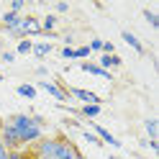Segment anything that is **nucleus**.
<instances>
[{
    "label": "nucleus",
    "instance_id": "f257e3e1",
    "mask_svg": "<svg viewBox=\"0 0 159 159\" xmlns=\"http://www.w3.org/2000/svg\"><path fill=\"white\" fill-rule=\"evenodd\" d=\"M5 121L11 123V126H13V131L18 134V141H21V146H26V144H36L39 139L44 136V131H41L44 121H41L39 116H28V113H13V116H8Z\"/></svg>",
    "mask_w": 159,
    "mask_h": 159
},
{
    "label": "nucleus",
    "instance_id": "f03ea898",
    "mask_svg": "<svg viewBox=\"0 0 159 159\" xmlns=\"http://www.w3.org/2000/svg\"><path fill=\"white\" fill-rule=\"evenodd\" d=\"M54 139H57L54 159H77V157H80V149L75 146L72 139H67V136H54Z\"/></svg>",
    "mask_w": 159,
    "mask_h": 159
},
{
    "label": "nucleus",
    "instance_id": "7ed1b4c3",
    "mask_svg": "<svg viewBox=\"0 0 159 159\" xmlns=\"http://www.w3.org/2000/svg\"><path fill=\"white\" fill-rule=\"evenodd\" d=\"M67 95H69V98H77V100H82L85 105H100V98H98L95 93H90V90H82V87H69Z\"/></svg>",
    "mask_w": 159,
    "mask_h": 159
},
{
    "label": "nucleus",
    "instance_id": "20e7f679",
    "mask_svg": "<svg viewBox=\"0 0 159 159\" xmlns=\"http://www.w3.org/2000/svg\"><path fill=\"white\" fill-rule=\"evenodd\" d=\"M39 87H44V90L52 95V98H57L59 103H67L69 100V95H67V90L59 82H49V80H44V82H39Z\"/></svg>",
    "mask_w": 159,
    "mask_h": 159
},
{
    "label": "nucleus",
    "instance_id": "39448f33",
    "mask_svg": "<svg viewBox=\"0 0 159 159\" xmlns=\"http://www.w3.org/2000/svg\"><path fill=\"white\" fill-rule=\"evenodd\" d=\"M90 126H93V134H95L98 139H100V141L111 144V146H116V149H121V141H118V139H116L111 131H108V128H103L100 123H90Z\"/></svg>",
    "mask_w": 159,
    "mask_h": 159
},
{
    "label": "nucleus",
    "instance_id": "423d86ee",
    "mask_svg": "<svg viewBox=\"0 0 159 159\" xmlns=\"http://www.w3.org/2000/svg\"><path fill=\"white\" fill-rule=\"evenodd\" d=\"M80 69H82V72H87V75L103 77V80H113V72H105V69H100V67L93 64V62H82V64H80Z\"/></svg>",
    "mask_w": 159,
    "mask_h": 159
},
{
    "label": "nucleus",
    "instance_id": "0eeeda50",
    "mask_svg": "<svg viewBox=\"0 0 159 159\" xmlns=\"http://www.w3.org/2000/svg\"><path fill=\"white\" fill-rule=\"evenodd\" d=\"M98 67L105 69V72H111L113 67H121V57H118V54H103L100 62H98Z\"/></svg>",
    "mask_w": 159,
    "mask_h": 159
},
{
    "label": "nucleus",
    "instance_id": "6e6552de",
    "mask_svg": "<svg viewBox=\"0 0 159 159\" xmlns=\"http://www.w3.org/2000/svg\"><path fill=\"white\" fill-rule=\"evenodd\" d=\"M54 52V44L52 41H39V44H34V49H31V54L36 57V59H44V57H49Z\"/></svg>",
    "mask_w": 159,
    "mask_h": 159
},
{
    "label": "nucleus",
    "instance_id": "1a4fd4ad",
    "mask_svg": "<svg viewBox=\"0 0 159 159\" xmlns=\"http://www.w3.org/2000/svg\"><path fill=\"white\" fill-rule=\"evenodd\" d=\"M121 39H123V41H126L128 46L134 49V52H139V54H144V44L139 41V36H134L131 31H123V34H121Z\"/></svg>",
    "mask_w": 159,
    "mask_h": 159
},
{
    "label": "nucleus",
    "instance_id": "9d476101",
    "mask_svg": "<svg viewBox=\"0 0 159 159\" xmlns=\"http://www.w3.org/2000/svg\"><path fill=\"white\" fill-rule=\"evenodd\" d=\"M100 111H103L100 105H82V108H77V116L80 118H90V121H93V118L100 116Z\"/></svg>",
    "mask_w": 159,
    "mask_h": 159
},
{
    "label": "nucleus",
    "instance_id": "9b49d317",
    "mask_svg": "<svg viewBox=\"0 0 159 159\" xmlns=\"http://www.w3.org/2000/svg\"><path fill=\"white\" fill-rule=\"evenodd\" d=\"M0 21H3V28H5V31H13V28H18V23H21V16L8 11L3 18H0Z\"/></svg>",
    "mask_w": 159,
    "mask_h": 159
},
{
    "label": "nucleus",
    "instance_id": "f8f14e48",
    "mask_svg": "<svg viewBox=\"0 0 159 159\" xmlns=\"http://www.w3.org/2000/svg\"><path fill=\"white\" fill-rule=\"evenodd\" d=\"M144 128H146V136H149V141H157V136H159L157 118H146V121H144Z\"/></svg>",
    "mask_w": 159,
    "mask_h": 159
},
{
    "label": "nucleus",
    "instance_id": "ddd939ff",
    "mask_svg": "<svg viewBox=\"0 0 159 159\" xmlns=\"http://www.w3.org/2000/svg\"><path fill=\"white\" fill-rule=\"evenodd\" d=\"M57 21H59V18H57L54 13H52V16H46L44 21L39 23V26H41V34H54V28H57Z\"/></svg>",
    "mask_w": 159,
    "mask_h": 159
},
{
    "label": "nucleus",
    "instance_id": "4468645a",
    "mask_svg": "<svg viewBox=\"0 0 159 159\" xmlns=\"http://www.w3.org/2000/svg\"><path fill=\"white\" fill-rule=\"evenodd\" d=\"M16 93L21 95V98H26V100H36V87L34 85H18Z\"/></svg>",
    "mask_w": 159,
    "mask_h": 159
},
{
    "label": "nucleus",
    "instance_id": "2eb2a0df",
    "mask_svg": "<svg viewBox=\"0 0 159 159\" xmlns=\"http://www.w3.org/2000/svg\"><path fill=\"white\" fill-rule=\"evenodd\" d=\"M31 49H34V41L31 39H21L16 46V54H31Z\"/></svg>",
    "mask_w": 159,
    "mask_h": 159
},
{
    "label": "nucleus",
    "instance_id": "dca6fc26",
    "mask_svg": "<svg viewBox=\"0 0 159 159\" xmlns=\"http://www.w3.org/2000/svg\"><path fill=\"white\" fill-rule=\"evenodd\" d=\"M8 159H31V152H26V149H13V152H8Z\"/></svg>",
    "mask_w": 159,
    "mask_h": 159
},
{
    "label": "nucleus",
    "instance_id": "f3484780",
    "mask_svg": "<svg viewBox=\"0 0 159 159\" xmlns=\"http://www.w3.org/2000/svg\"><path fill=\"white\" fill-rule=\"evenodd\" d=\"M82 139H85V141L87 144H95V146H103V141H100V139H98L93 131H82Z\"/></svg>",
    "mask_w": 159,
    "mask_h": 159
},
{
    "label": "nucleus",
    "instance_id": "a211bd4d",
    "mask_svg": "<svg viewBox=\"0 0 159 159\" xmlns=\"http://www.w3.org/2000/svg\"><path fill=\"white\" fill-rule=\"evenodd\" d=\"M144 18H146V21L152 23L154 28H159V16H157L154 11H149V8H146V11H144Z\"/></svg>",
    "mask_w": 159,
    "mask_h": 159
},
{
    "label": "nucleus",
    "instance_id": "6ab92c4d",
    "mask_svg": "<svg viewBox=\"0 0 159 159\" xmlns=\"http://www.w3.org/2000/svg\"><path fill=\"white\" fill-rule=\"evenodd\" d=\"M87 57H90V49L87 46H77L75 49V59H87Z\"/></svg>",
    "mask_w": 159,
    "mask_h": 159
},
{
    "label": "nucleus",
    "instance_id": "aec40b11",
    "mask_svg": "<svg viewBox=\"0 0 159 159\" xmlns=\"http://www.w3.org/2000/svg\"><path fill=\"white\" fill-rule=\"evenodd\" d=\"M87 49H90V52H100L103 49V39H93V41L87 44Z\"/></svg>",
    "mask_w": 159,
    "mask_h": 159
},
{
    "label": "nucleus",
    "instance_id": "412c9836",
    "mask_svg": "<svg viewBox=\"0 0 159 159\" xmlns=\"http://www.w3.org/2000/svg\"><path fill=\"white\" fill-rule=\"evenodd\" d=\"M103 54H116V46H113V41H103V49H100Z\"/></svg>",
    "mask_w": 159,
    "mask_h": 159
},
{
    "label": "nucleus",
    "instance_id": "4be33fe9",
    "mask_svg": "<svg viewBox=\"0 0 159 159\" xmlns=\"http://www.w3.org/2000/svg\"><path fill=\"white\" fill-rule=\"evenodd\" d=\"M59 54H62V59H75V49H72V46H64Z\"/></svg>",
    "mask_w": 159,
    "mask_h": 159
},
{
    "label": "nucleus",
    "instance_id": "5701e85b",
    "mask_svg": "<svg viewBox=\"0 0 159 159\" xmlns=\"http://www.w3.org/2000/svg\"><path fill=\"white\" fill-rule=\"evenodd\" d=\"M23 11V0H13L11 3V13H21Z\"/></svg>",
    "mask_w": 159,
    "mask_h": 159
},
{
    "label": "nucleus",
    "instance_id": "b1692460",
    "mask_svg": "<svg viewBox=\"0 0 159 159\" xmlns=\"http://www.w3.org/2000/svg\"><path fill=\"white\" fill-rule=\"evenodd\" d=\"M0 59L11 64V62H16V52H3V54H0Z\"/></svg>",
    "mask_w": 159,
    "mask_h": 159
},
{
    "label": "nucleus",
    "instance_id": "393cba45",
    "mask_svg": "<svg viewBox=\"0 0 159 159\" xmlns=\"http://www.w3.org/2000/svg\"><path fill=\"white\" fill-rule=\"evenodd\" d=\"M67 11H69L67 3H57V13H67Z\"/></svg>",
    "mask_w": 159,
    "mask_h": 159
},
{
    "label": "nucleus",
    "instance_id": "a878e982",
    "mask_svg": "<svg viewBox=\"0 0 159 159\" xmlns=\"http://www.w3.org/2000/svg\"><path fill=\"white\" fill-rule=\"evenodd\" d=\"M0 159H8V149H5L3 141H0Z\"/></svg>",
    "mask_w": 159,
    "mask_h": 159
},
{
    "label": "nucleus",
    "instance_id": "bb28decb",
    "mask_svg": "<svg viewBox=\"0 0 159 159\" xmlns=\"http://www.w3.org/2000/svg\"><path fill=\"white\" fill-rule=\"evenodd\" d=\"M31 159H44V157H36V154H34V152H31Z\"/></svg>",
    "mask_w": 159,
    "mask_h": 159
},
{
    "label": "nucleus",
    "instance_id": "cd10ccee",
    "mask_svg": "<svg viewBox=\"0 0 159 159\" xmlns=\"http://www.w3.org/2000/svg\"><path fill=\"white\" fill-rule=\"evenodd\" d=\"M0 54H3V41H0Z\"/></svg>",
    "mask_w": 159,
    "mask_h": 159
},
{
    "label": "nucleus",
    "instance_id": "c85d7f7f",
    "mask_svg": "<svg viewBox=\"0 0 159 159\" xmlns=\"http://www.w3.org/2000/svg\"><path fill=\"white\" fill-rule=\"evenodd\" d=\"M0 80H3V75H0Z\"/></svg>",
    "mask_w": 159,
    "mask_h": 159
}]
</instances>
